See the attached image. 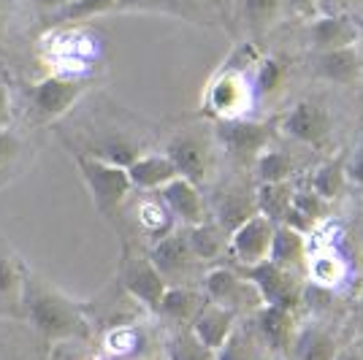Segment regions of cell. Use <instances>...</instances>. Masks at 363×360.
I'll return each instance as SVG.
<instances>
[{
	"instance_id": "obj_40",
	"label": "cell",
	"mask_w": 363,
	"mask_h": 360,
	"mask_svg": "<svg viewBox=\"0 0 363 360\" xmlns=\"http://www.w3.org/2000/svg\"><path fill=\"white\" fill-rule=\"evenodd\" d=\"M333 360H361V352H358V347H339Z\"/></svg>"
},
{
	"instance_id": "obj_1",
	"label": "cell",
	"mask_w": 363,
	"mask_h": 360,
	"mask_svg": "<svg viewBox=\"0 0 363 360\" xmlns=\"http://www.w3.org/2000/svg\"><path fill=\"white\" fill-rule=\"evenodd\" d=\"M19 309L33 328L52 344L90 339V320L84 315L82 303L68 298L65 293H60L57 287H52L28 269L22 274Z\"/></svg>"
},
{
	"instance_id": "obj_35",
	"label": "cell",
	"mask_w": 363,
	"mask_h": 360,
	"mask_svg": "<svg viewBox=\"0 0 363 360\" xmlns=\"http://www.w3.org/2000/svg\"><path fill=\"white\" fill-rule=\"evenodd\" d=\"M279 76H282V68L274 60H263L260 62V71H257V84L260 90H274L279 84Z\"/></svg>"
},
{
	"instance_id": "obj_34",
	"label": "cell",
	"mask_w": 363,
	"mask_h": 360,
	"mask_svg": "<svg viewBox=\"0 0 363 360\" xmlns=\"http://www.w3.org/2000/svg\"><path fill=\"white\" fill-rule=\"evenodd\" d=\"M179 11V0H117L114 11Z\"/></svg>"
},
{
	"instance_id": "obj_41",
	"label": "cell",
	"mask_w": 363,
	"mask_h": 360,
	"mask_svg": "<svg viewBox=\"0 0 363 360\" xmlns=\"http://www.w3.org/2000/svg\"><path fill=\"white\" fill-rule=\"evenodd\" d=\"M0 33H3V0H0Z\"/></svg>"
},
{
	"instance_id": "obj_44",
	"label": "cell",
	"mask_w": 363,
	"mask_h": 360,
	"mask_svg": "<svg viewBox=\"0 0 363 360\" xmlns=\"http://www.w3.org/2000/svg\"><path fill=\"white\" fill-rule=\"evenodd\" d=\"M323 3H328V0H323Z\"/></svg>"
},
{
	"instance_id": "obj_16",
	"label": "cell",
	"mask_w": 363,
	"mask_h": 360,
	"mask_svg": "<svg viewBox=\"0 0 363 360\" xmlns=\"http://www.w3.org/2000/svg\"><path fill=\"white\" fill-rule=\"evenodd\" d=\"M128 168V176H130V184L133 190H160L163 184H168L171 179H177V168L168 160L166 154H138L136 160Z\"/></svg>"
},
{
	"instance_id": "obj_14",
	"label": "cell",
	"mask_w": 363,
	"mask_h": 360,
	"mask_svg": "<svg viewBox=\"0 0 363 360\" xmlns=\"http://www.w3.org/2000/svg\"><path fill=\"white\" fill-rule=\"evenodd\" d=\"M239 320H242V317H236L230 309H225V306H217L212 300H203V306L198 309V315L193 317V322H190L187 328L193 330L203 344L212 347L214 352H217V349L223 347V342L230 336V330L236 328Z\"/></svg>"
},
{
	"instance_id": "obj_25",
	"label": "cell",
	"mask_w": 363,
	"mask_h": 360,
	"mask_svg": "<svg viewBox=\"0 0 363 360\" xmlns=\"http://www.w3.org/2000/svg\"><path fill=\"white\" fill-rule=\"evenodd\" d=\"M255 196H236V193H225V196L217 201V211H214V223L225 230L230 236V230L242 225L247 217L255 214Z\"/></svg>"
},
{
	"instance_id": "obj_36",
	"label": "cell",
	"mask_w": 363,
	"mask_h": 360,
	"mask_svg": "<svg viewBox=\"0 0 363 360\" xmlns=\"http://www.w3.org/2000/svg\"><path fill=\"white\" fill-rule=\"evenodd\" d=\"M279 3H282V9H290L298 16H315L323 6V0H279Z\"/></svg>"
},
{
	"instance_id": "obj_29",
	"label": "cell",
	"mask_w": 363,
	"mask_h": 360,
	"mask_svg": "<svg viewBox=\"0 0 363 360\" xmlns=\"http://www.w3.org/2000/svg\"><path fill=\"white\" fill-rule=\"evenodd\" d=\"M22 274L25 266L9 252H0V303L19 306V293H22Z\"/></svg>"
},
{
	"instance_id": "obj_10",
	"label": "cell",
	"mask_w": 363,
	"mask_h": 360,
	"mask_svg": "<svg viewBox=\"0 0 363 360\" xmlns=\"http://www.w3.org/2000/svg\"><path fill=\"white\" fill-rule=\"evenodd\" d=\"M282 130H285L290 138L301 141V144L320 147V144H325L328 135H331V117H328V111H325L318 101L306 98V101H298V103L288 111V117L282 120Z\"/></svg>"
},
{
	"instance_id": "obj_31",
	"label": "cell",
	"mask_w": 363,
	"mask_h": 360,
	"mask_svg": "<svg viewBox=\"0 0 363 360\" xmlns=\"http://www.w3.org/2000/svg\"><path fill=\"white\" fill-rule=\"evenodd\" d=\"M114 9H117V0H71L55 14V22H82V19L106 14Z\"/></svg>"
},
{
	"instance_id": "obj_21",
	"label": "cell",
	"mask_w": 363,
	"mask_h": 360,
	"mask_svg": "<svg viewBox=\"0 0 363 360\" xmlns=\"http://www.w3.org/2000/svg\"><path fill=\"white\" fill-rule=\"evenodd\" d=\"M306 236L298 233L296 227L290 225H277L274 227V239H272V252H269V260L274 266L285 271L298 269L303 260H306Z\"/></svg>"
},
{
	"instance_id": "obj_15",
	"label": "cell",
	"mask_w": 363,
	"mask_h": 360,
	"mask_svg": "<svg viewBox=\"0 0 363 360\" xmlns=\"http://www.w3.org/2000/svg\"><path fill=\"white\" fill-rule=\"evenodd\" d=\"M309 38L315 52H331V49H347L361 38V25L347 16H318L309 28Z\"/></svg>"
},
{
	"instance_id": "obj_43",
	"label": "cell",
	"mask_w": 363,
	"mask_h": 360,
	"mask_svg": "<svg viewBox=\"0 0 363 360\" xmlns=\"http://www.w3.org/2000/svg\"><path fill=\"white\" fill-rule=\"evenodd\" d=\"M358 352H361V360H363V344H361V347H358Z\"/></svg>"
},
{
	"instance_id": "obj_38",
	"label": "cell",
	"mask_w": 363,
	"mask_h": 360,
	"mask_svg": "<svg viewBox=\"0 0 363 360\" xmlns=\"http://www.w3.org/2000/svg\"><path fill=\"white\" fill-rule=\"evenodd\" d=\"M345 168H347V176H352L355 181L363 184V152L352 160V165H345Z\"/></svg>"
},
{
	"instance_id": "obj_11",
	"label": "cell",
	"mask_w": 363,
	"mask_h": 360,
	"mask_svg": "<svg viewBox=\"0 0 363 360\" xmlns=\"http://www.w3.org/2000/svg\"><path fill=\"white\" fill-rule=\"evenodd\" d=\"M157 193H160V201H163L168 214L174 220H179L184 227H193L209 217L206 214V203H203V198L198 193V184H193V181L177 176L168 184H163Z\"/></svg>"
},
{
	"instance_id": "obj_28",
	"label": "cell",
	"mask_w": 363,
	"mask_h": 360,
	"mask_svg": "<svg viewBox=\"0 0 363 360\" xmlns=\"http://www.w3.org/2000/svg\"><path fill=\"white\" fill-rule=\"evenodd\" d=\"M255 171L260 184H274V181H290L293 176V160L282 150H266L257 154Z\"/></svg>"
},
{
	"instance_id": "obj_27",
	"label": "cell",
	"mask_w": 363,
	"mask_h": 360,
	"mask_svg": "<svg viewBox=\"0 0 363 360\" xmlns=\"http://www.w3.org/2000/svg\"><path fill=\"white\" fill-rule=\"evenodd\" d=\"M345 181H347V168H345V163L342 160H331V163H323L312 174L309 190L318 193L323 201H333V198L342 196Z\"/></svg>"
},
{
	"instance_id": "obj_3",
	"label": "cell",
	"mask_w": 363,
	"mask_h": 360,
	"mask_svg": "<svg viewBox=\"0 0 363 360\" xmlns=\"http://www.w3.org/2000/svg\"><path fill=\"white\" fill-rule=\"evenodd\" d=\"M87 81L84 79H74V76L52 74L44 76L41 81L28 84L25 98H28V114L35 125H46V122L60 120L65 111H71L76 101L84 95Z\"/></svg>"
},
{
	"instance_id": "obj_23",
	"label": "cell",
	"mask_w": 363,
	"mask_h": 360,
	"mask_svg": "<svg viewBox=\"0 0 363 360\" xmlns=\"http://www.w3.org/2000/svg\"><path fill=\"white\" fill-rule=\"evenodd\" d=\"M293 201V184L290 181H274V184H260L255 193V209L269 217L274 225H282L290 211Z\"/></svg>"
},
{
	"instance_id": "obj_17",
	"label": "cell",
	"mask_w": 363,
	"mask_h": 360,
	"mask_svg": "<svg viewBox=\"0 0 363 360\" xmlns=\"http://www.w3.org/2000/svg\"><path fill=\"white\" fill-rule=\"evenodd\" d=\"M272 349L260 342L252 322H236L223 347L214 352V360H269Z\"/></svg>"
},
{
	"instance_id": "obj_39",
	"label": "cell",
	"mask_w": 363,
	"mask_h": 360,
	"mask_svg": "<svg viewBox=\"0 0 363 360\" xmlns=\"http://www.w3.org/2000/svg\"><path fill=\"white\" fill-rule=\"evenodd\" d=\"M33 6H38V9H44V11H60L62 6H68L71 0H30Z\"/></svg>"
},
{
	"instance_id": "obj_37",
	"label": "cell",
	"mask_w": 363,
	"mask_h": 360,
	"mask_svg": "<svg viewBox=\"0 0 363 360\" xmlns=\"http://www.w3.org/2000/svg\"><path fill=\"white\" fill-rule=\"evenodd\" d=\"M11 114H14V108H11L9 87L0 84V128H9V125H11Z\"/></svg>"
},
{
	"instance_id": "obj_9",
	"label": "cell",
	"mask_w": 363,
	"mask_h": 360,
	"mask_svg": "<svg viewBox=\"0 0 363 360\" xmlns=\"http://www.w3.org/2000/svg\"><path fill=\"white\" fill-rule=\"evenodd\" d=\"M214 138L223 144V150L239 160L247 157H257L260 152L269 147L272 130L263 122H250L230 117V120H220L214 125Z\"/></svg>"
},
{
	"instance_id": "obj_5",
	"label": "cell",
	"mask_w": 363,
	"mask_h": 360,
	"mask_svg": "<svg viewBox=\"0 0 363 360\" xmlns=\"http://www.w3.org/2000/svg\"><path fill=\"white\" fill-rule=\"evenodd\" d=\"M244 276L257 287L263 306H279V309H290L296 312L301 303V287L296 282V276L290 271L274 266L272 260H263L257 266L242 271Z\"/></svg>"
},
{
	"instance_id": "obj_24",
	"label": "cell",
	"mask_w": 363,
	"mask_h": 360,
	"mask_svg": "<svg viewBox=\"0 0 363 360\" xmlns=\"http://www.w3.org/2000/svg\"><path fill=\"white\" fill-rule=\"evenodd\" d=\"M293 349H296V358L298 360H333V355L339 352V344L328 330H301L296 333L293 339Z\"/></svg>"
},
{
	"instance_id": "obj_6",
	"label": "cell",
	"mask_w": 363,
	"mask_h": 360,
	"mask_svg": "<svg viewBox=\"0 0 363 360\" xmlns=\"http://www.w3.org/2000/svg\"><path fill=\"white\" fill-rule=\"evenodd\" d=\"M274 227L277 225H274L269 217H263L260 211H255L236 230H230V236H228V252L236 257L244 269L269 260Z\"/></svg>"
},
{
	"instance_id": "obj_13",
	"label": "cell",
	"mask_w": 363,
	"mask_h": 360,
	"mask_svg": "<svg viewBox=\"0 0 363 360\" xmlns=\"http://www.w3.org/2000/svg\"><path fill=\"white\" fill-rule=\"evenodd\" d=\"M252 328L272 352H288L293 339H296L293 312L279 309V306H260L252 315Z\"/></svg>"
},
{
	"instance_id": "obj_4",
	"label": "cell",
	"mask_w": 363,
	"mask_h": 360,
	"mask_svg": "<svg viewBox=\"0 0 363 360\" xmlns=\"http://www.w3.org/2000/svg\"><path fill=\"white\" fill-rule=\"evenodd\" d=\"M203 293H206V300H212L217 306H225L236 317L255 315L257 309L263 306L257 287L244 274L228 269V266H217V269L206 271Z\"/></svg>"
},
{
	"instance_id": "obj_26",
	"label": "cell",
	"mask_w": 363,
	"mask_h": 360,
	"mask_svg": "<svg viewBox=\"0 0 363 360\" xmlns=\"http://www.w3.org/2000/svg\"><path fill=\"white\" fill-rule=\"evenodd\" d=\"M166 360H214V349L190 328H179L166 339Z\"/></svg>"
},
{
	"instance_id": "obj_42",
	"label": "cell",
	"mask_w": 363,
	"mask_h": 360,
	"mask_svg": "<svg viewBox=\"0 0 363 360\" xmlns=\"http://www.w3.org/2000/svg\"><path fill=\"white\" fill-rule=\"evenodd\" d=\"M361 315H363V290H361Z\"/></svg>"
},
{
	"instance_id": "obj_22",
	"label": "cell",
	"mask_w": 363,
	"mask_h": 360,
	"mask_svg": "<svg viewBox=\"0 0 363 360\" xmlns=\"http://www.w3.org/2000/svg\"><path fill=\"white\" fill-rule=\"evenodd\" d=\"M247 101V84L242 81L239 74H225L220 76L209 90V106L220 120H230L236 117L239 106Z\"/></svg>"
},
{
	"instance_id": "obj_8",
	"label": "cell",
	"mask_w": 363,
	"mask_h": 360,
	"mask_svg": "<svg viewBox=\"0 0 363 360\" xmlns=\"http://www.w3.org/2000/svg\"><path fill=\"white\" fill-rule=\"evenodd\" d=\"M120 282L128 296H133L147 312L157 315L168 285L160 276V271L152 266L150 257H125L120 269Z\"/></svg>"
},
{
	"instance_id": "obj_19",
	"label": "cell",
	"mask_w": 363,
	"mask_h": 360,
	"mask_svg": "<svg viewBox=\"0 0 363 360\" xmlns=\"http://www.w3.org/2000/svg\"><path fill=\"white\" fill-rule=\"evenodd\" d=\"M315 71L328 81L350 84V81H355V76L361 74V55L355 52V46L318 52L315 55Z\"/></svg>"
},
{
	"instance_id": "obj_32",
	"label": "cell",
	"mask_w": 363,
	"mask_h": 360,
	"mask_svg": "<svg viewBox=\"0 0 363 360\" xmlns=\"http://www.w3.org/2000/svg\"><path fill=\"white\" fill-rule=\"evenodd\" d=\"M19 157H22V138L11 125L0 128V184L14 174Z\"/></svg>"
},
{
	"instance_id": "obj_7",
	"label": "cell",
	"mask_w": 363,
	"mask_h": 360,
	"mask_svg": "<svg viewBox=\"0 0 363 360\" xmlns=\"http://www.w3.org/2000/svg\"><path fill=\"white\" fill-rule=\"evenodd\" d=\"M152 266L160 271V276L166 279V285H182L193 269H196V255L187 244V236L184 230H168L160 239L152 244L150 255Z\"/></svg>"
},
{
	"instance_id": "obj_12",
	"label": "cell",
	"mask_w": 363,
	"mask_h": 360,
	"mask_svg": "<svg viewBox=\"0 0 363 360\" xmlns=\"http://www.w3.org/2000/svg\"><path fill=\"white\" fill-rule=\"evenodd\" d=\"M166 157L174 163L177 174L182 179L201 184L206 179V171H209V150L206 144L193 133H182L177 138L168 141Z\"/></svg>"
},
{
	"instance_id": "obj_2",
	"label": "cell",
	"mask_w": 363,
	"mask_h": 360,
	"mask_svg": "<svg viewBox=\"0 0 363 360\" xmlns=\"http://www.w3.org/2000/svg\"><path fill=\"white\" fill-rule=\"evenodd\" d=\"M76 168L92 198V206L98 209L101 217H114L128 201V196L133 193L125 165L108 163L95 154H76Z\"/></svg>"
},
{
	"instance_id": "obj_33",
	"label": "cell",
	"mask_w": 363,
	"mask_h": 360,
	"mask_svg": "<svg viewBox=\"0 0 363 360\" xmlns=\"http://www.w3.org/2000/svg\"><path fill=\"white\" fill-rule=\"evenodd\" d=\"M239 6H242L247 22L257 25V28L269 25L274 16L282 11V3L279 0H239Z\"/></svg>"
},
{
	"instance_id": "obj_18",
	"label": "cell",
	"mask_w": 363,
	"mask_h": 360,
	"mask_svg": "<svg viewBox=\"0 0 363 360\" xmlns=\"http://www.w3.org/2000/svg\"><path fill=\"white\" fill-rule=\"evenodd\" d=\"M203 296L187 285H171L166 290V296L160 300L157 315L166 317L168 322H177L179 328H187L193 322V317L198 315V309L203 306Z\"/></svg>"
},
{
	"instance_id": "obj_20",
	"label": "cell",
	"mask_w": 363,
	"mask_h": 360,
	"mask_svg": "<svg viewBox=\"0 0 363 360\" xmlns=\"http://www.w3.org/2000/svg\"><path fill=\"white\" fill-rule=\"evenodd\" d=\"M184 236H187V244L198 263H212L228 249V233L209 217L198 225L184 227Z\"/></svg>"
},
{
	"instance_id": "obj_30",
	"label": "cell",
	"mask_w": 363,
	"mask_h": 360,
	"mask_svg": "<svg viewBox=\"0 0 363 360\" xmlns=\"http://www.w3.org/2000/svg\"><path fill=\"white\" fill-rule=\"evenodd\" d=\"M309 276H312L320 287H333L342 282L345 266H342V260L336 255H331V252H318V255L309 252Z\"/></svg>"
}]
</instances>
